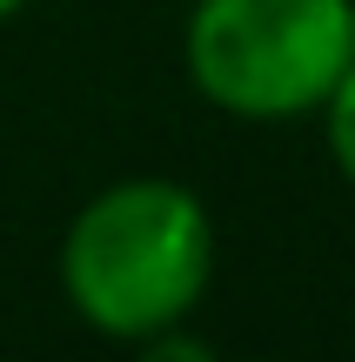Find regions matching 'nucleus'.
<instances>
[{
    "instance_id": "f257e3e1",
    "label": "nucleus",
    "mask_w": 355,
    "mask_h": 362,
    "mask_svg": "<svg viewBox=\"0 0 355 362\" xmlns=\"http://www.w3.org/2000/svg\"><path fill=\"white\" fill-rule=\"evenodd\" d=\"M222 235L215 215L174 175H121L94 188L61 228V296L101 342L141 349L161 329L195 322L215 288Z\"/></svg>"
},
{
    "instance_id": "f03ea898",
    "label": "nucleus",
    "mask_w": 355,
    "mask_h": 362,
    "mask_svg": "<svg viewBox=\"0 0 355 362\" xmlns=\"http://www.w3.org/2000/svg\"><path fill=\"white\" fill-rule=\"evenodd\" d=\"M355 61V0H195L181 27L188 88L228 121H302Z\"/></svg>"
},
{
    "instance_id": "7ed1b4c3",
    "label": "nucleus",
    "mask_w": 355,
    "mask_h": 362,
    "mask_svg": "<svg viewBox=\"0 0 355 362\" xmlns=\"http://www.w3.org/2000/svg\"><path fill=\"white\" fill-rule=\"evenodd\" d=\"M315 115H322V148H329L335 175L355 188V61H349V74L329 88V101H322Z\"/></svg>"
},
{
    "instance_id": "20e7f679",
    "label": "nucleus",
    "mask_w": 355,
    "mask_h": 362,
    "mask_svg": "<svg viewBox=\"0 0 355 362\" xmlns=\"http://www.w3.org/2000/svg\"><path fill=\"white\" fill-rule=\"evenodd\" d=\"M27 7H34V0H0V27H7L13 13H27Z\"/></svg>"
}]
</instances>
